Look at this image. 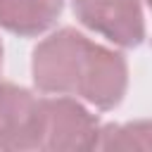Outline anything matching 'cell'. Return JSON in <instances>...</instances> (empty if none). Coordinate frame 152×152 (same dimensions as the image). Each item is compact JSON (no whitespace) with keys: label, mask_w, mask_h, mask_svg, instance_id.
<instances>
[{"label":"cell","mask_w":152,"mask_h":152,"mask_svg":"<svg viewBox=\"0 0 152 152\" xmlns=\"http://www.w3.org/2000/svg\"><path fill=\"white\" fill-rule=\"evenodd\" d=\"M97 150H152V121L102 126Z\"/></svg>","instance_id":"6"},{"label":"cell","mask_w":152,"mask_h":152,"mask_svg":"<svg viewBox=\"0 0 152 152\" xmlns=\"http://www.w3.org/2000/svg\"><path fill=\"white\" fill-rule=\"evenodd\" d=\"M43 104L31 90L0 83V150H40Z\"/></svg>","instance_id":"3"},{"label":"cell","mask_w":152,"mask_h":152,"mask_svg":"<svg viewBox=\"0 0 152 152\" xmlns=\"http://www.w3.org/2000/svg\"><path fill=\"white\" fill-rule=\"evenodd\" d=\"M0 66H2V43H0Z\"/></svg>","instance_id":"7"},{"label":"cell","mask_w":152,"mask_h":152,"mask_svg":"<svg viewBox=\"0 0 152 152\" xmlns=\"http://www.w3.org/2000/svg\"><path fill=\"white\" fill-rule=\"evenodd\" d=\"M145 2H147V5H150V10H152V0H145Z\"/></svg>","instance_id":"8"},{"label":"cell","mask_w":152,"mask_h":152,"mask_svg":"<svg viewBox=\"0 0 152 152\" xmlns=\"http://www.w3.org/2000/svg\"><path fill=\"white\" fill-rule=\"evenodd\" d=\"M43 142L40 150H97L102 126L81 102L66 95L40 97Z\"/></svg>","instance_id":"2"},{"label":"cell","mask_w":152,"mask_h":152,"mask_svg":"<svg viewBox=\"0 0 152 152\" xmlns=\"http://www.w3.org/2000/svg\"><path fill=\"white\" fill-rule=\"evenodd\" d=\"M31 76L40 93L78 95L97 109H114L128 88L124 55L93 43L69 26L36 45Z\"/></svg>","instance_id":"1"},{"label":"cell","mask_w":152,"mask_h":152,"mask_svg":"<svg viewBox=\"0 0 152 152\" xmlns=\"http://www.w3.org/2000/svg\"><path fill=\"white\" fill-rule=\"evenodd\" d=\"M64 0H0V26L17 36H38L62 14Z\"/></svg>","instance_id":"5"},{"label":"cell","mask_w":152,"mask_h":152,"mask_svg":"<svg viewBox=\"0 0 152 152\" xmlns=\"http://www.w3.org/2000/svg\"><path fill=\"white\" fill-rule=\"evenodd\" d=\"M76 19L121 48H135L145 38L140 0H74Z\"/></svg>","instance_id":"4"}]
</instances>
